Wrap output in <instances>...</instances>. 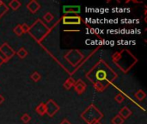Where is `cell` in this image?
<instances>
[{"instance_id":"obj_1","label":"cell","mask_w":147,"mask_h":124,"mask_svg":"<svg viewBox=\"0 0 147 124\" xmlns=\"http://www.w3.org/2000/svg\"><path fill=\"white\" fill-rule=\"evenodd\" d=\"M82 118L88 124H90L93 121L100 120L102 118V114L100 112L95 105L91 104L88 107V109L81 114Z\"/></svg>"},{"instance_id":"obj_2","label":"cell","mask_w":147,"mask_h":124,"mask_svg":"<svg viewBox=\"0 0 147 124\" xmlns=\"http://www.w3.org/2000/svg\"><path fill=\"white\" fill-rule=\"evenodd\" d=\"M46 104V114H47L50 117H53L59 110V106L54 102L53 99H50L47 101Z\"/></svg>"},{"instance_id":"obj_3","label":"cell","mask_w":147,"mask_h":124,"mask_svg":"<svg viewBox=\"0 0 147 124\" xmlns=\"http://www.w3.org/2000/svg\"><path fill=\"white\" fill-rule=\"evenodd\" d=\"M0 50L1 52L3 54V55L7 58V60H9V59H11L14 55H15V51L7 44V43H3L1 47H0Z\"/></svg>"},{"instance_id":"obj_4","label":"cell","mask_w":147,"mask_h":124,"mask_svg":"<svg viewBox=\"0 0 147 124\" xmlns=\"http://www.w3.org/2000/svg\"><path fill=\"white\" fill-rule=\"evenodd\" d=\"M81 17L79 16H65L63 17V23L64 24H80L81 23Z\"/></svg>"},{"instance_id":"obj_5","label":"cell","mask_w":147,"mask_h":124,"mask_svg":"<svg viewBox=\"0 0 147 124\" xmlns=\"http://www.w3.org/2000/svg\"><path fill=\"white\" fill-rule=\"evenodd\" d=\"M80 6L79 5H65L63 7L64 14H78L80 12Z\"/></svg>"},{"instance_id":"obj_6","label":"cell","mask_w":147,"mask_h":124,"mask_svg":"<svg viewBox=\"0 0 147 124\" xmlns=\"http://www.w3.org/2000/svg\"><path fill=\"white\" fill-rule=\"evenodd\" d=\"M73 87H74L75 91H77V93L81 95L85 91L87 86H86V84L82 79H78V81H75V84H74Z\"/></svg>"},{"instance_id":"obj_7","label":"cell","mask_w":147,"mask_h":124,"mask_svg":"<svg viewBox=\"0 0 147 124\" xmlns=\"http://www.w3.org/2000/svg\"><path fill=\"white\" fill-rule=\"evenodd\" d=\"M27 7H28V9L32 14H35V13L40 9V3H39L37 1L33 0V1H31V2H29V3H28Z\"/></svg>"},{"instance_id":"obj_8","label":"cell","mask_w":147,"mask_h":124,"mask_svg":"<svg viewBox=\"0 0 147 124\" xmlns=\"http://www.w3.org/2000/svg\"><path fill=\"white\" fill-rule=\"evenodd\" d=\"M107 75H108V73H107L105 70L100 69V70H98V71L96 72L95 77H96V79H97V82H101V81H102V80H108Z\"/></svg>"},{"instance_id":"obj_9","label":"cell","mask_w":147,"mask_h":124,"mask_svg":"<svg viewBox=\"0 0 147 124\" xmlns=\"http://www.w3.org/2000/svg\"><path fill=\"white\" fill-rule=\"evenodd\" d=\"M131 115H132V111H131L130 109L127 108V106L123 107V108L120 110V112H119V116H120L122 119H124V120L127 119V118H128Z\"/></svg>"},{"instance_id":"obj_10","label":"cell","mask_w":147,"mask_h":124,"mask_svg":"<svg viewBox=\"0 0 147 124\" xmlns=\"http://www.w3.org/2000/svg\"><path fill=\"white\" fill-rule=\"evenodd\" d=\"M35 111L40 116H44L46 114V104L44 103H40L35 109Z\"/></svg>"},{"instance_id":"obj_11","label":"cell","mask_w":147,"mask_h":124,"mask_svg":"<svg viewBox=\"0 0 147 124\" xmlns=\"http://www.w3.org/2000/svg\"><path fill=\"white\" fill-rule=\"evenodd\" d=\"M74 84H75L74 79H72V78H68V79L65 80V82L64 83L63 86H64V88H65V90H70L71 87H73Z\"/></svg>"},{"instance_id":"obj_12","label":"cell","mask_w":147,"mask_h":124,"mask_svg":"<svg viewBox=\"0 0 147 124\" xmlns=\"http://www.w3.org/2000/svg\"><path fill=\"white\" fill-rule=\"evenodd\" d=\"M9 7L11 8L14 10H16L17 9H19V7H21V2L18 0H12L9 2Z\"/></svg>"},{"instance_id":"obj_13","label":"cell","mask_w":147,"mask_h":124,"mask_svg":"<svg viewBox=\"0 0 147 124\" xmlns=\"http://www.w3.org/2000/svg\"><path fill=\"white\" fill-rule=\"evenodd\" d=\"M134 97H135V98H136L137 100H139V101H143V100L146 98V94L142 90H139V91L134 94Z\"/></svg>"},{"instance_id":"obj_14","label":"cell","mask_w":147,"mask_h":124,"mask_svg":"<svg viewBox=\"0 0 147 124\" xmlns=\"http://www.w3.org/2000/svg\"><path fill=\"white\" fill-rule=\"evenodd\" d=\"M16 54L18 55V57H19V58H21V59H24V58L28 55V51H27L24 47H21V48L17 51Z\"/></svg>"},{"instance_id":"obj_15","label":"cell","mask_w":147,"mask_h":124,"mask_svg":"<svg viewBox=\"0 0 147 124\" xmlns=\"http://www.w3.org/2000/svg\"><path fill=\"white\" fill-rule=\"evenodd\" d=\"M13 31H14V33H15L16 35H18V36H21V35H22L24 34L23 31H22V25H21V24L16 25V26L14 28Z\"/></svg>"},{"instance_id":"obj_16","label":"cell","mask_w":147,"mask_h":124,"mask_svg":"<svg viewBox=\"0 0 147 124\" xmlns=\"http://www.w3.org/2000/svg\"><path fill=\"white\" fill-rule=\"evenodd\" d=\"M30 78H31V79H32L34 82H38V81H40V79H41V75H40L38 72H34V73L31 74Z\"/></svg>"},{"instance_id":"obj_17","label":"cell","mask_w":147,"mask_h":124,"mask_svg":"<svg viewBox=\"0 0 147 124\" xmlns=\"http://www.w3.org/2000/svg\"><path fill=\"white\" fill-rule=\"evenodd\" d=\"M111 123L113 124H123V123H124V119H122L119 115H117V116H115V117L112 119Z\"/></svg>"},{"instance_id":"obj_18","label":"cell","mask_w":147,"mask_h":124,"mask_svg":"<svg viewBox=\"0 0 147 124\" xmlns=\"http://www.w3.org/2000/svg\"><path fill=\"white\" fill-rule=\"evenodd\" d=\"M21 120H22V122L23 123H28L30 122V120H31V117H30L28 114L25 113V114H23V115L22 116Z\"/></svg>"},{"instance_id":"obj_19","label":"cell","mask_w":147,"mask_h":124,"mask_svg":"<svg viewBox=\"0 0 147 124\" xmlns=\"http://www.w3.org/2000/svg\"><path fill=\"white\" fill-rule=\"evenodd\" d=\"M44 20L46 21V22H51L53 20V18H54V16H53V15L52 14V13H50V12H47L45 16H44Z\"/></svg>"},{"instance_id":"obj_20","label":"cell","mask_w":147,"mask_h":124,"mask_svg":"<svg viewBox=\"0 0 147 124\" xmlns=\"http://www.w3.org/2000/svg\"><path fill=\"white\" fill-rule=\"evenodd\" d=\"M124 99H125V97H124V95L121 94V93H120V94H118V95L115 96V101H116L118 104H121V103L124 101Z\"/></svg>"},{"instance_id":"obj_21","label":"cell","mask_w":147,"mask_h":124,"mask_svg":"<svg viewBox=\"0 0 147 124\" xmlns=\"http://www.w3.org/2000/svg\"><path fill=\"white\" fill-rule=\"evenodd\" d=\"M21 25H22V28L23 33H27V32H28V31H29L30 27H29L27 23H23V24H21Z\"/></svg>"},{"instance_id":"obj_22","label":"cell","mask_w":147,"mask_h":124,"mask_svg":"<svg viewBox=\"0 0 147 124\" xmlns=\"http://www.w3.org/2000/svg\"><path fill=\"white\" fill-rule=\"evenodd\" d=\"M0 58H1L2 60H3V63H4V62H7V61H8L7 58H6V57H5L4 55H3V53L1 52V50H0Z\"/></svg>"},{"instance_id":"obj_23","label":"cell","mask_w":147,"mask_h":124,"mask_svg":"<svg viewBox=\"0 0 147 124\" xmlns=\"http://www.w3.org/2000/svg\"><path fill=\"white\" fill-rule=\"evenodd\" d=\"M60 124H71L67 119H65V120H63L62 122H61V123Z\"/></svg>"},{"instance_id":"obj_24","label":"cell","mask_w":147,"mask_h":124,"mask_svg":"<svg viewBox=\"0 0 147 124\" xmlns=\"http://www.w3.org/2000/svg\"><path fill=\"white\" fill-rule=\"evenodd\" d=\"M4 100H5V99H4V98H3L2 95H0V104H2L4 102Z\"/></svg>"},{"instance_id":"obj_25","label":"cell","mask_w":147,"mask_h":124,"mask_svg":"<svg viewBox=\"0 0 147 124\" xmlns=\"http://www.w3.org/2000/svg\"><path fill=\"white\" fill-rule=\"evenodd\" d=\"M90 124H102L100 123V120H96V121H93Z\"/></svg>"},{"instance_id":"obj_26","label":"cell","mask_w":147,"mask_h":124,"mask_svg":"<svg viewBox=\"0 0 147 124\" xmlns=\"http://www.w3.org/2000/svg\"><path fill=\"white\" fill-rule=\"evenodd\" d=\"M3 63V60H2V59L0 58V66H1V65H2Z\"/></svg>"},{"instance_id":"obj_27","label":"cell","mask_w":147,"mask_h":124,"mask_svg":"<svg viewBox=\"0 0 147 124\" xmlns=\"http://www.w3.org/2000/svg\"><path fill=\"white\" fill-rule=\"evenodd\" d=\"M1 3H2V1H0V4H1Z\"/></svg>"}]
</instances>
